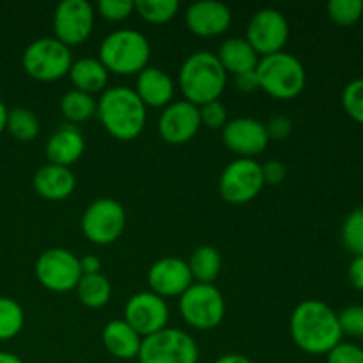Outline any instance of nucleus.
Segmentation results:
<instances>
[{
    "mask_svg": "<svg viewBox=\"0 0 363 363\" xmlns=\"http://www.w3.org/2000/svg\"><path fill=\"white\" fill-rule=\"evenodd\" d=\"M289 332L294 344L308 354H328L342 342L339 314L319 300H305L293 311Z\"/></svg>",
    "mask_w": 363,
    "mask_h": 363,
    "instance_id": "f257e3e1",
    "label": "nucleus"
},
{
    "mask_svg": "<svg viewBox=\"0 0 363 363\" xmlns=\"http://www.w3.org/2000/svg\"><path fill=\"white\" fill-rule=\"evenodd\" d=\"M147 106L144 105L135 89L117 85L103 91L98 99V113L106 133L117 140H133L144 131L147 121Z\"/></svg>",
    "mask_w": 363,
    "mask_h": 363,
    "instance_id": "f03ea898",
    "label": "nucleus"
},
{
    "mask_svg": "<svg viewBox=\"0 0 363 363\" xmlns=\"http://www.w3.org/2000/svg\"><path fill=\"white\" fill-rule=\"evenodd\" d=\"M227 85V71L216 53L199 50L188 55L179 69V87L184 99L202 106L220 99Z\"/></svg>",
    "mask_w": 363,
    "mask_h": 363,
    "instance_id": "7ed1b4c3",
    "label": "nucleus"
},
{
    "mask_svg": "<svg viewBox=\"0 0 363 363\" xmlns=\"http://www.w3.org/2000/svg\"><path fill=\"white\" fill-rule=\"evenodd\" d=\"M151 45L142 32L119 28L106 35L99 45V60L108 73L135 74L147 67Z\"/></svg>",
    "mask_w": 363,
    "mask_h": 363,
    "instance_id": "20e7f679",
    "label": "nucleus"
},
{
    "mask_svg": "<svg viewBox=\"0 0 363 363\" xmlns=\"http://www.w3.org/2000/svg\"><path fill=\"white\" fill-rule=\"evenodd\" d=\"M257 77L261 91L277 99H294L307 84V71L296 55L277 52L259 59Z\"/></svg>",
    "mask_w": 363,
    "mask_h": 363,
    "instance_id": "39448f33",
    "label": "nucleus"
},
{
    "mask_svg": "<svg viewBox=\"0 0 363 363\" xmlns=\"http://www.w3.org/2000/svg\"><path fill=\"white\" fill-rule=\"evenodd\" d=\"M73 64L71 48L57 38L34 39L21 55V66L28 77L39 82H53L66 77Z\"/></svg>",
    "mask_w": 363,
    "mask_h": 363,
    "instance_id": "423d86ee",
    "label": "nucleus"
},
{
    "mask_svg": "<svg viewBox=\"0 0 363 363\" xmlns=\"http://www.w3.org/2000/svg\"><path fill=\"white\" fill-rule=\"evenodd\" d=\"M137 358L140 363H199V346L190 333L167 326L142 339Z\"/></svg>",
    "mask_w": 363,
    "mask_h": 363,
    "instance_id": "0eeeda50",
    "label": "nucleus"
},
{
    "mask_svg": "<svg viewBox=\"0 0 363 363\" xmlns=\"http://www.w3.org/2000/svg\"><path fill=\"white\" fill-rule=\"evenodd\" d=\"M179 312L195 330H213L225 318V300L213 284L194 282L179 296Z\"/></svg>",
    "mask_w": 363,
    "mask_h": 363,
    "instance_id": "6e6552de",
    "label": "nucleus"
},
{
    "mask_svg": "<svg viewBox=\"0 0 363 363\" xmlns=\"http://www.w3.org/2000/svg\"><path fill=\"white\" fill-rule=\"evenodd\" d=\"M82 233L94 245H110L126 227V211L116 199L101 197L87 206L82 215Z\"/></svg>",
    "mask_w": 363,
    "mask_h": 363,
    "instance_id": "1a4fd4ad",
    "label": "nucleus"
},
{
    "mask_svg": "<svg viewBox=\"0 0 363 363\" xmlns=\"http://www.w3.org/2000/svg\"><path fill=\"white\" fill-rule=\"evenodd\" d=\"M82 275L80 259L66 248H48L35 261V277L39 284L53 293L77 289Z\"/></svg>",
    "mask_w": 363,
    "mask_h": 363,
    "instance_id": "9d476101",
    "label": "nucleus"
},
{
    "mask_svg": "<svg viewBox=\"0 0 363 363\" xmlns=\"http://www.w3.org/2000/svg\"><path fill=\"white\" fill-rule=\"evenodd\" d=\"M264 186L261 163L252 158H238L223 169L218 191L229 204H247L261 194Z\"/></svg>",
    "mask_w": 363,
    "mask_h": 363,
    "instance_id": "9b49d317",
    "label": "nucleus"
},
{
    "mask_svg": "<svg viewBox=\"0 0 363 363\" xmlns=\"http://www.w3.org/2000/svg\"><path fill=\"white\" fill-rule=\"evenodd\" d=\"M245 39L262 57L284 52V46L289 39V21L279 9L262 7L252 14Z\"/></svg>",
    "mask_w": 363,
    "mask_h": 363,
    "instance_id": "f8f14e48",
    "label": "nucleus"
},
{
    "mask_svg": "<svg viewBox=\"0 0 363 363\" xmlns=\"http://www.w3.org/2000/svg\"><path fill=\"white\" fill-rule=\"evenodd\" d=\"M94 27V7L87 0H62L53 13L55 38L66 46L82 45Z\"/></svg>",
    "mask_w": 363,
    "mask_h": 363,
    "instance_id": "ddd939ff",
    "label": "nucleus"
},
{
    "mask_svg": "<svg viewBox=\"0 0 363 363\" xmlns=\"http://www.w3.org/2000/svg\"><path fill=\"white\" fill-rule=\"evenodd\" d=\"M169 318L170 314L167 301L151 291H142V293L133 294L124 307V321L142 339L167 328Z\"/></svg>",
    "mask_w": 363,
    "mask_h": 363,
    "instance_id": "4468645a",
    "label": "nucleus"
},
{
    "mask_svg": "<svg viewBox=\"0 0 363 363\" xmlns=\"http://www.w3.org/2000/svg\"><path fill=\"white\" fill-rule=\"evenodd\" d=\"M201 110L197 105L179 99L163 108L158 119V131L167 144L181 145L190 142L201 130Z\"/></svg>",
    "mask_w": 363,
    "mask_h": 363,
    "instance_id": "2eb2a0df",
    "label": "nucleus"
},
{
    "mask_svg": "<svg viewBox=\"0 0 363 363\" xmlns=\"http://www.w3.org/2000/svg\"><path fill=\"white\" fill-rule=\"evenodd\" d=\"M222 138L223 144L241 158L261 155L269 142L264 123L254 117H236L227 121L225 126L222 128Z\"/></svg>",
    "mask_w": 363,
    "mask_h": 363,
    "instance_id": "dca6fc26",
    "label": "nucleus"
},
{
    "mask_svg": "<svg viewBox=\"0 0 363 363\" xmlns=\"http://www.w3.org/2000/svg\"><path fill=\"white\" fill-rule=\"evenodd\" d=\"M147 284L151 293L165 300L170 296H181L194 284V277L186 261L179 257H163L149 268Z\"/></svg>",
    "mask_w": 363,
    "mask_h": 363,
    "instance_id": "f3484780",
    "label": "nucleus"
},
{
    "mask_svg": "<svg viewBox=\"0 0 363 363\" xmlns=\"http://www.w3.org/2000/svg\"><path fill=\"white\" fill-rule=\"evenodd\" d=\"M184 20L190 32L202 38H213L223 34L230 27L233 13L218 0H199L188 7Z\"/></svg>",
    "mask_w": 363,
    "mask_h": 363,
    "instance_id": "a211bd4d",
    "label": "nucleus"
},
{
    "mask_svg": "<svg viewBox=\"0 0 363 363\" xmlns=\"http://www.w3.org/2000/svg\"><path fill=\"white\" fill-rule=\"evenodd\" d=\"M32 186L46 201H64L74 191L77 177L71 172L69 167L46 163L35 170L32 177Z\"/></svg>",
    "mask_w": 363,
    "mask_h": 363,
    "instance_id": "6ab92c4d",
    "label": "nucleus"
},
{
    "mask_svg": "<svg viewBox=\"0 0 363 363\" xmlns=\"http://www.w3.org/2000/svg\"><path fill=\"white\" fill-rule=\"evenodd\" d=\"M85 151V138L74 124L60 126L46 142V158L48 163L69 167L82 158Z\"/></svg>",
    "mask_w": 363,
    "mask_h": 363,
    "instance_id": "aec40b11",
    "label": "nucleus"
},
{
    "mask_svg": "<svg viewBox=\"0 0 363 363\" xmlns=\"http://www.w3.org/2000/svg\"><path fill=\"white\" fill-rule=\"evenodd\" d=\"M135 92L145 106H163L165 108L167 105L172 103L176 85L165 71L155 66H147L138 73Z\"/></svg>",
    "mask_w": 363,
    "mask_h": 363,
    "instance_id": "412c9836",
    "label": "nucleus"
},
{
    "mask_svg": "<svg viewBox=\"0 0 363 363\" xmlns=\"http://www.w3.org/2000/svg\"><path fill=\"white\" fill-rule=\"evenodd\" d=\"M101 340L105 350L119 360H133L140 351L142 337L124 319H113L103 328Z\"/></svg>",
    "mask_w": 363,
    "mask_h": 363,
    "instance_id": "4be33fe9",
    "label": "nucleus"
},
{
    "mask_svg": "<svg viewBox=\"0 0 363 363\" xmlns=\"http://www.w3.org/2000/svg\"><path fill=\"white\" fill-rule=\"evenodd\" d=\"M216 57H218L223 69L233 74L245 73V71H254L257 67L259 59H261V55L252 48L250 43L245 38L225 39L220 45Z\"/></svg>",
    "mask_w": 363,
    "mask_h": 363,
    "instance_id": "5701e85b",
    "label": "nucleus"
},
{
    "mask_svg": "<svg viewBox=\"0 0 363 363\" xmlns=\"http://www.w3.org/2000/svg\"><path fill=\"white\" fill-rule=\"evenodd\" d=\"M67 74H69L71 82H73L77 91L87 92V94L92 96L96 92L106 91L110 77L108 69L96 57H82V59L73 60Z\"/></svg>",
    "mask_w": 363,
    "mask_h": 363,
    "instance_id": "b1692460",
    "label": "nucleus"
},
{
    "mask_svg": "<svg viewBox=\"0 0 363 363\" xmlns=\"http://www.w3.org/2000/svg\"><path fill=\"white\" fill-rule=\"evenodd\" d=\"M191 277L199 284H213L222 272V255L213 247H199L188 261Z\"/></svg>",
    "mask_w": 363,
    "mask_h": 363,
    "instance_id": "393cba45",
    "label": "nucleus"
},
{
    "mask_svg": "<svg viewBox=\"0 0 363 363\" xmlns=\"http://www.w3.org/2000/svg\"><path fill=\"white\" fill-rule=\"evenodd\" d=\"M78 300L89 308H101L105 307L112 296V286L108 279L103 273H94V275H82L80 282L77 286Z\"/></svg>",
    "mask_w": 363,
    "mask_h": 363,
    "instance_id": "a878e982",
    "label": "nucleus"
},
{
    "mask_svg": "<svg viewBox=\"0 0 363 363\" xmlns=\"http://www.w3.org/2000/svg\"><path fill=\"white\" fill-rule=\"evenodd\" d=\"M96 108H98V101L94 99V96L77 91V89L67 91L60 98V112L73 124L85 123L91 119L92 116H96Z\"/></svg>",
    "mask_w": 363,
    "mask_h": 363,
    "instance_id": "bb28decb",
    "label": "nucleus"
},
{
    "mask_svg": "<svg viewBox=\"0 0 363 363\" xmlns=\"http://www.w3.org/2000/svg\"><path fill=\"white\" fill-rule=\"evenodd\" d=\"M39 117L35 116V112H32L30 108H25V106H16V108H11L7 113V124L6 130L13 135L16 140L20 142H30L34 140L39 135Z\"/></svg>",
    "mask_w": 363,
    "mask_h": 363,
    "instance_id": "cd10ccee",
    "label": "nucleus"
},
{
    "mask_svg": "<svg viewBox=\"0 0 363 363\" xmlns=\"http://www.w3.org/2000/svg\"><path fill=\"white\" fill-rule=\"evenodd\" d=\"M25 312L13 298L0 296V340H11L23 330Z\"/></svg>",
    "mask_w": 363,
    "mask_h": 363,
    "instance_id": "c85d7f7f",
    "label": "nucleus"
},
{
    "mask_svg": "<svg viewBox=\"0 0 363 363\" xmlns=\"http://www.w3.org/2000/svg\"><path fill=\"white\" fill-rule=\"evenodd\" d=\"M135 11H138V14L151 23H167L179 11V2L177 0H137Z\"/></svg>",
    "mask_w": 363,
    "mask_h": 363,
    "instance_id": "c756f323",
    "label": "nucleus"
},
{
    "mask_svg": "<svg viewBox=\"0 0 363 363\" xmlns=\"http://www.w3.org/2000/svg\"><path fill=\"white\" fill-rule=\"evenodd\" d=\"M342 243L354 257L363 255V208L353 209L344 220Z\"/></svg>",
    "mask_w": 363,
    "mask_h": 363,
    "instance_id": "7c9ffc66",
    "label": "nucleus"
},
{
    "mask_svg": "<svg viewBox=\"0 0 363 363\" xmlns=\"http://www.w3.org/2000/svg\"><path fill=\"white\" fill-rule=\"evenodd\" d=\"M326 11L337 25L351 27L363 16V2L362 0H330Z\"/></svg>",
    "mask_w": 363,
    "mask_h": 363,
    "instance_id": "2f4dec72",
    "label": "nucleus"
},
{
    "mask_svg": "<svg viewBox=\"0 0 363 363\" xmlns=\"http://www.w3.org/2000/svg\"><path fill=\"white\" fill-rule=\"evenodd\" d=\"M342 106L351 119L363 124V77L354 78L344 87Z\"/></svg>",
    "mask_w": 363,
    "mask_h": 363,
    "instance_id": "473e14b6",
    "label": "nucleus"
},
{
    "mask_svg": "<svg viewBox=\"0 0 363 363\" xmlns=\"http://www.w3.org/2000/svg\"><path fill=\"white\" fill-rule=\"evenodd\" d=\"M340 330L344 335L363 339V307L362 305H350L339 312Z\"/></svg>",
    "mask_w": 363,
    "mask_h": 363,
    "instance_id": "72a5a7b5",
    "label": "nucleus"
},
{
    "mask_svg": "<svg viewBox=\"0 0 363 363\" xmlns=\"http://www.w3.org/2000/svg\"><path fill=\"white\" fill-rule=\"evenodd\" d=\"M98 11L105 20L123 21L135 11V0H99Z\"/></svg>",
    "mask_w": 363,
    "mask_h": 363,
    "instance_id": "f704fd0d",
    "label": "nucleus"
},
{
    "mask_svg": "<svg viewBox=\"0 0 363 363\" xmlns=\"http://www.w3.org/2000/svg\"><path fill=\"white\" fill-rule=\"evenodd\" d=\"M326 363H363V347L353 342H340L326 354Z\"/></svg>",
    "mask_w": 363,
    "mask_h": 363,
    "instance_id": "c9c22d12",
    "label": "nucleus"
},
{
    "mask_svg": "<svg viewBox=\"0 0 363 363\" xmlns=\"http://www.w3.org/2000/svg\"><path fill=\"white\" fill-rule=\"evenodd\" d=\"M199 110H201V123L204 126L216 130V128H223L227 124V108L220 99L206 103V105L199 106Z\"/></svg>",
    "mask_w": 363,
    "mask_h": 363,
    "instance_id": "e433bc0d",
    "label": "nucleus"
},
{
    "mask_svg": "<svg viewBox=\"0 0 363 363\" xmlns=\"http://www.w3.org/2000/svg\"><path fill=\"white\" fill-rule=\"evenodd\" d=\"M266 133H268L269 140H284L286 137H289L291 131H293V121L286 116H275L264 124Z\"/></svg>",
    "mask_w": 363,
    "mask_h": 363,
    "instance_id": "4c0bfd02",
    "label": "nucleus"
},
{
    "mask_svg": "<svg viewBox=\"0 0 363 363\" xmlns=\"http://www.w3.org/2000/svg\"><path fill=\"white\" fill-rule=\"evenodd\" d=\"M261 169L264 184H280L286 179V165L282 162H279V160H269L264 165H261Z\"/></svg>",
    "mask_w": 363,
    "mask_h": 363,
    "instance_id": "58836bf2",
    "label": "nucleus"
},
{
    "mask_svg": "<svg viewBox=\"0 0 363 363\" xmlns=\"http://www.w3.org/2000/svg\"><path fill=\"white\" fill-rule=\"evenodd\" d=\"M234 84H236V89L241 92H255L261 89L259 85V77L257 71H245V73L234 74Z\"/></svg>",
    "mask_w": 363,
    "mask_h": 363,
    "instance_id": "ea45409f",
    "label": "nucleus"
},
{
    "mask_svg": "<svg viewBox=\"0 0 363 363\" xmlns=\"http://www.w3.org/2000/svg\"><path fill=\"white\" fill-rule=\"evenodd\" d=\"M347 279L351 286L363 293V255H357L347 268Z\"/></svg>",
    "mask_w": 363,
    "mask_h": 363,
    "instance_id": "a19ab883",
    "label": "nucleus"
},
{
    "mask_svg": "<svg viewBox=\"0 0 363 363\" xmlns=\"http://www.w3.org/2000/svg\"><path fill=\"white\" fill-rule=\"evenodd\" d=\"M80 266H82V273H84V275H94V273H101L99 272V269H101V261H99V259L92 254L84 255V257L80 259Z\"/></svg>",
    "mask_w": 363,
    "mask_h": 363,
    "instance_id": "79ce46f5",
    "label": "nucleus"
},
{
    "mask_svg": "<svg viewBox=\"0 0 363 363\" xmlns=\"http://www.w3.org/2000/svg\"><path fill=\"white\" fill-rule=\"evenodd\" d=\"M215 363H254L245 354H238V353H229L223 354V357L216 358Z\"/></svg>",
    "mask_w": 363,
    "mask_h": 363,
    "instance_id": "37998d69",
    "label": "nucleus"
},
{
    "mask_svg": "<svg viewBox=\"0 0 363 363\" xmlns=\"http://www.w3.org/2000/svg\"><path fill=\"white\" fill-rule=\"evenodd\" d=\"M0 363H25L20 357L9 353V351H0Z\"/></svg>",
    "mask_w": 363,
    "mask_h": 363,
    "instance_id": "c03bdc74",
    "label": "nucleus"
},
{
    "mask_svg": "<svg viewBox=\"0 0 363 363\" xmlns=\"http://www.w3.org/2000/svg\"><path fill=\"white\" fill-rule=\"evenodd\" d=\"M7 113H9V108L6 106V103L0 99V133L6 130V124H7Z\"/></svg>",
    "mask_w": 363,
    "mask_h": 363,
    "instance_id": "a18cd8bd",
    "label": "nucleus"
}]
</instances>
